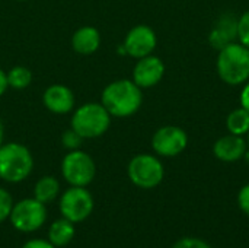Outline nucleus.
Returning <instances> with one entry per match:
<instances>
[{
  "label": "nucleus",
  "instance_id": "39448f33",
  "mask_svg": "<svg viewBox=\"0 0 249 248\" xmlns=\"http://www.w3.org/2000/svg\"><path fill=\"white\" fill-rule=\"evenodd\" d=\"M61 174L70 186L86 187L96 175V165L89 153L80 149L69 151L61 162Z\"/></svg>",
  "mask_w": 249,
  "mask_h": 248
},
{
  "label": "nucleus",
  "instance_id": "f3484780",
  "mask_svg": "<svg viewBox=\"0 0 249 248\" xmlns=\"http://www.w3.org/2000/svg\"><path fill=\"white\" fill-rule=\"evenodd\" d=\"M58 193H60V183L53 175L41 177L34 187V197L44 205L55 200Z\"/></svg>",
  "mask_w": 249,
  "mask_h": 248
},
{
  "label": "nucleus",
  "instance_id": "4be33fe9",
  "mask_svg": "<svg viewBox=\"0 0 249 248\" xmlns=\"http://www.w3.org/2000/svg\"><path fill=\"white\" fill-rule=\"evenodd\" d=\"M238 38L242 45L249 48V10L238 19Z\"/></svg>",
  "mask_w": 249,
  "mask_h": 248
},
{
  "label": "nucleus",
  "instance_id": "0eeeda50",
  "mask_svg": "<svg viewBox=\"0 0 249 248\" xmlns=\"http://www.w3.org/2000/svg\"><path fill=\"white\" fill-rule=\"evenodd\" d=\"M12 225L19 232H34L39 229L47 219L45 205L34 199H23L13 205L10 216Z\"/></svg>",
  "mask_w": 249,
  "mask_h": 248
},
{
  "label": "nucleus",
  "instance_id": "dca6fc26",
  "mask_svg": "<svg viewBox=\"0 0 249 248\" xmlns=\"http://www.w3.org/2000/svg\"><path fill=\"white\" fill-rule=\"evenodd\" d=\"M74 238V224L66 218L57 219L51 224L48 229V241L54 247H64Z\"/></svg>",
  "mask_w": 249,
  "mask_h": 248
},
{
  "label": "nucleus",
  "instance_id": "9b49d317",
  "mask_svg": "<svg viewBox=\"0 0 249 248\" xmlns=\"http://www.w3.org/2000/svg\"><path fill=\"white\" fill-rule=\"evenodd\" d=\"M165 73L163 61L156 56H146L139 58L133 69V82L139 88H152L158 85Z\"/></svg>",
  "mask_w": 249,
  "mask_h": 248
},
{
  "label": "nucleus",
  "instance_id": "6e6552de",
  "mask_svg": "<svg viewBox=\"0 0 249 248\" xmlns=\"http://www.w3.org/2000/svg\"><path fill=\"white\" fill-rule=\"evenodd\" d=\"M60 212L73 224L83 222L93 212V197L86 187L71 186L60 197Z\"/></svg>",
  "mask_w": 249,
  "mask_h": 248
},
{
  "label": "nucleus",
  "instance_id": "412c9836",
  "mask_svg": "<svg viewBox=\"0 0 249 248\" xmlns=\"http://www.w3.org/2000/svg\"><path fill=\"white\" fill-rule=\"evenodd\" d=\"M13 205L15 203H13L10 193L0 187V224L4 222L6 219H9Z\"/></svg>",
  "mask_w": 249,
  "mask_h": 248
},
{
  "label": "nucleus",
  "instance_id": "f03ea898",
  "mask_svg": "<svg viewBox=\"0 0 249 248\" xmlns=\"http://www.w3.org/2000/svg\"><path fill=\"white\" fill-rule=\"evenodd\" d=\"M217 72L220 79L231 86L247 83L249 80V48L241 42H231L219 50Z\"/></svg>",
  "mask_w": 249,
  "mask_h": 248
},
{
  "label": "nucleus",
  "instance_id": "5701e85b",
  "mask_svg": "<svg viewBox=\"0 0 249 248\" xmlns=\"http://www.w3.org/2000/svg\"><path fill=\"white\" fill-rule=\"evenodd\" d=\"M172 248H212L204 240L200 238H193V237H187V238H181L179 241H177Z\"/></svg>",
  "mask_w": 249,
  "mask_h": 248
},
{
  "label": "nucleus",
  "instance_id": "20e7f679",
  "mask_svg": "<svg viewBox=\"0 0 249 248\" xmlns=\"http://www.w3.org/2000/svg\"><path fill=\"white\" fill-rule=\"evenodd\" d=\"M71 129L83 139L102 136L111 124V114L99 102H88L79 107L71 115Z\"/></svg>",
  "mask_w": 249,
  "mask_h": 248
},
{
  "label": "nucleus",
  "instance_id": "6ab92c4d",
  "mask_svg": "<svg viewBox=\"0 0 249 248\" xmlns=\"http://www.w3.org/2000/svg\"><path fill=\"white\" fill-rule=\"evenodd\" d=\"M6 75H7V83L13 89H25L32 82V72L23 66H15Z\"/></svg>",
  "mask_w": 249,
  "mask_h": 248
},
{
  "label": "nucleus",
  "instance_id": "b1692460",
  "mask_svg": "<svg viewBox=\"0 0 249 248\" xmlns=\"http://www.w3.org/2000/svg\"><path fill=\"white\" fill-rule=\"evenodd\" d=\"M238 205L241 208V210L249 216V184L244 186L238 194Z\"/></svg>",
  "mask_w": 249,
  "mask_h": 248
},
{
  "label": "nucleus",
  "instance_id": "423d86ee",
  "mask_svg": "<svg viewBox=\"0 0 249 248\" xmlns=\"http://www.w3.org/2000/svg\"><path fill=\"white\" fill-rule=\"evenodd\" d=\"M130 181L140 189H155L158 187L165 175L162 162L149 153L136 155L127 168Z\"/></svg>",
  "mask_w": 249,
  "mask_h": 248
},
{
  "label": "nucleus",
  "instance_id": "f8f14e48",
  "mask_svg": "<svg viewBox=\"0 0 249 248\" xmlns=\"http://www.w3.org/2000/svg\"><path fill=\"white\" fill-rule=\"evenodd\" d=\"M44 107L54 114H67L74 108V95L66 85H51L42 94Z\"/></svg>",
  "mask_w": 249,
  "mask_h": 248
},
{
  "label": "nucleus",
  "instance_id": "4468645a",
  "mask_svg": "<svg viewBox=\"0 0 249 248\" xmlns=\"http://www.w3.org/2000/svg\"><path fill=\"white\" fill-rule=\"evenodd\" d=\"M235 38H238V19L235 16L225 13L210 32L209 41L213 48L222 50L231 42H235Z\"/></svg>",
  "mask_w": 249,
  "mask_h": 248
},
{
  "label": "nucleus",
  "instance_id": "a211bd4d",
  "mask_svg": "<svg viewBox=\"0 0 249 248\" xmlns=\"http://www.w3.org/2000/svg\"><path fill=\"white\" fill-rule=\"evenodd\" d=\"M226 126L228 130L231 132V134H236V136H244L249 132V111L245 110L244 107L233 110L226 120Z\"/></svg>",
  "mask_w": 249,
  "mask_h": 248
},
{
  "label": "nucleus",
  "instance_id": "f257e3e1",
  "mask_svg": "<svg viewBox=\"0 0 249 248\" xmlns=\"http://www.w3.org/2000/svg\"><path fill=\"white\" fill-rule=\"evenodd\" d=\"M143 102L142 88L133 80L120 79L105 86L101 95V104L107 108L111 117H130L139 111Z\"/></svg>",
  "mask_w": 249,
  "mask_h": 248
},
{
  "label": "nucleus",
  "instance_id": "9d476101",
  "mask_svg": "<svg viewBox=\"0 0 249 248\" xmlns=\"http://www.w3.org/2000/svg\"><path fill=\"white\" fill-rule=\"evenodd\" d=\"M158 38L155 31L147 25H136L128 31L124 39L125 53L134 58H142L150 56L156 48Z\"/></svg>",
  "mask_w": 249,
  "mask_h": 248
},
{
  "label": "nucleus",
  "instance_id": "c756f323",
  "mask_svg": "<svg viewBox=\"0 0 249 248\" xmlns=\"http://www.w3.org/2000/svg\"><path fill=\"white\" fill-rule=\"evenodd\" d=\"M16 1H23V0H16Z\"/></svg>",
  "mask_w": 249,
  "mask_h": 248
},
{
  "label": "nucleus",
  "instance_id": "a878e982",
  "mask_svg": "<svg viewBox=\"0 0 249 248\" xmlns=\"http://www.w3.org/2000/svg\"><path fill=\"white\" fill-rule=\"evenodd\" d=\"M241 105L248 110L249 111V82L245 83L244 89H242V94H241Z\"/></svg>",
  "mask_w": 249,
  "mask_h": 248
},
{
  "label": "nucleus",
  "instance_id": "bb28decb",
  "mask_svg": "<svg viewBox=\"0 0 249 248\" xmlns=\"http://www.w3.org/2000/svg\"><path fill=\"white\" fill-rule=\"evenodd\" d=\"M9 88V83H7V75L4 70L0 69V96L6 92V89Z\"/></svg>",
  "mask_w": 249,
  "mask_h": 248
},
{
  "label": "nucleus",
  "instance_id": "cd10ccee",
  "mask_svg": "<svg viewBox=\"0 0 249 248\" xmlns=\"http://www.w3.org/2000/svg\"><path fill=\"white\" fill-rule=\"evenodd\" d=\"M3 145V124L0 123V146Z\"/></svg>",
  "mask_w": 249,
  "mask_h": 248
},
{
  "label": "nucleus",
  "instance_id": "c85d7f7f",
  "mask_svg": "<svg viewBox=\"0 0 249 248\" xmlns=\"http://www.w3.org/2000/svg\"><path fill=\"white\" fill-rule=\"evenodd\" d=\"M244 158H245V161H247V162H248V164H249V151H248V149H247V152H245Z\"/></svg>",
  "mask_w": 249,
  "mask_h": 248
},
{
  "label": "nucleus",
  "instance_id": "7ed1b4c3",
  "mask_svg": "<svg viewBox=\"0 0 249 248\" xmlns=\"http://www.w3.org/2000/svg\"><path fill=\"white\" fill-rule=\"evenodd\" d=\"M34 168L32 153L18 142L0 146V178L6 183H20L29 177Z\"/></svg>",
  "mask_w": 249,
  "mask_h": 248
},
{
  "label": "nucleus",
  "instance_id": "7c9ffc66",
  "mask_svg": "<svg viewBox=\"0 0 249 248\" xmlns=\"http://www.w3.org/2000/svg\"><path fill=\"white\" fill-rule=\"evenodd\" d=\"M248 142H249V132H248Z\"/></svg>",
  "mask_w": 249,
  "mask_h": 248
},
{
  "label": "nucleus",
  "instance_id": "aec40b11",
  "mask_svg": "<svg viewBox=\"0 0 249 248\" xmlns=\"http://www.w3.org/2000/svg\"><path fill=\"white\" fill-rule=\"evenodd\" d=\"M61 142H63V146L67 149V151H76L80 148V145L83 143V137L74 132L73 129H69L63 133L61 136Z\"/></svg>",
  "mask_w": 249,
  "mask_h": 248
},
{
  "label": "nucleus",
  "instance_id": "2eb2a0df",
  "mask_svg": "<svg viewBox=\"0 0 249 248\" xmlns=\"http://www.w3.org/2000/svg\"><path fill=\"white\" fill-rule=\"evenodd\" d=\"M101 45V34L93 26H82L71 37V47L76 53L89 56L93 54Z\"/></svg>",
  "mask_w": 249,
  "mask_h": 248
},
{
  "label": "nucleus",
  "instance_id": "1a4fd4ad",
  "mask_svg": "<svg viewBox=\"0 0 249 248\" xmlns=\"http://www.w3.org/2000/svg\"><path fill=\"white\" fill-rule=\"evenodd\" d=\"M188 145L185 130L177 126H165L156 130L152 137V148L160 156H177Z\"/></svg>",
  "mask_w": 249,
  "mask_h": 248
},
{
  "label": "nucleus",
  "instance_id": "393cba45",
  "mask_svg": "<svg viewBox=\"0 0 249 248\" xmlns=\"http://www.w3.org/2000/svg\"><path fill=\"white\" fill-rule=\"evenodd\" d=\"M22 248H57L54 247L50 241L47 240H41V238H36V240H29L28 243L23 244Z\"/></svg>",
  "mask_w": 249,
  "mask_h": 248
},
{
  "label": "nucleus",
  "instance_id": "ddd939ff",
  "mask_svg": "<svg viewBox=\"0 0 249 248\" xmlns=\"http://www.w3.org/2000/svg\"><path fill=\"white\" fill-rule=\"evenodd\" d=\"M245 152H247V142L242 139V136H236V134L223 136L213 146L214 156L223 162H236L241 158H244Z\"/></svg>",
  "mask_w": 249,
  "mask_h": 248
}]
</instances>
